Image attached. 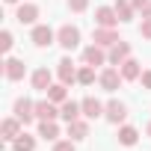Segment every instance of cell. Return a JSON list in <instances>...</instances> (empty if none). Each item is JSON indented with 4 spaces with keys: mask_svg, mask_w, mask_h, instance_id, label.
I'll return each instance as SVG.
<instances>
[{
    "mask_svg": "<svg viewBox=\"0 0 151 151\" xmlns=\"http://www.w3.org/2000/svg\"><path fill=\"white\" fill-rule=\"evenodd\" d=\"M56 45L65 47V50H74V47L80 45V30L74 27V24H62L56 30Z\"/></svg>",
    "mask_w": 151,
    "mask_h": 151,
    "instance_id": "1",
    "label": "cell"
},
{
    "mask_svg": "<svg viewBox=\"0 0 151 151\" xmlns=\"http://www.w3.org/2000/svg\"><path fill=\"white\" fill-rule=\"evenodd\" d=\"M12 113H15V119H21V124L27 127V124L36 119V104H33L30 98H18L15 107H12Z\"/></svg>",
    "mask_w": 151,
    "mask_h": 151,
    "instance_id": "2",
    "label": "cell"
},
{
    "mask_svg": "<svg viewBox=\"0 0 151 151\" xmlns=\"http://www.w3.org/2000/svg\"><path fill=\"white\" fill-rule=\"evenodd\" d=\"M122 80H124V77H122L119 68H104V71L98 74V83H101L104 92H116V89L122 86Z\"/></svg>",
    "mask_w": 151,
    "mask_h": 151,
    "instance_id": "3",
    "label": "cell"
},
{
    "mask_svg": "<svg viewBox=\"0 0 151 151\" xmlns=\"http://www.w3.org/2000/svg\"><path fill=\"white\" fill-rule=\"evenodd\" d=\"M30 39H33V45H36V47H50V45L56 42V33H53L47 24H36Z\"/></svg>",
    "mask_w": 151,
    "mask_h": 151,
    "instance_id": "4",
    "label": "cell"
},
{
    "mask_svg": "<svg viewBox=\"0 0 151 151\" xmlns=\"http://www.w3.org/2000/svg\"><path fill=\"white\" fill-rule=\"evenodd\" d=\"M56 74H59V83H65V86L77 83V68H74V62H71L68 56H62V59L56 62Z\"/></svg>",
    "mask_w": 151,
    "mask_h": 151,
    "instance_id": "5",
    "label": "cell"
},
{
    "mask_svg": "<svg viewBox=\"0 0 151 151\" xmlns=\"http://www.w3.org/2000/svg\"><path fill=\"white\" fill-rule=\"evenodd\" d=\"M56 116H59V107H56L50 98H45V101L36 104V119H39V122H53Z\"/></svg>",
    "mask_w": 151,
    "mask_h": 151,
    "instance_id": "6",
    "label": "cell"
},
{
    "mask_svg": "<svg viewBox=\"0 0 151 151\" xmlns=\"http://www.w3.org/2000/svg\"><path fill=\"white\" fill-rule=\"evenodd\" d=\"M95 24H98V27H116V24H119L116 9H113V6H98V9H95Z\"/></svg>",
    "mask_w": 151,
    "mask_h": 151,
    "instance_id": "7",
    "label": "cell"
},
{
    "mask_svg": "<svg viewBox=\"0 0 151 151\" xmlns=\"http://www.w3.org/2000/svg\"><path fill=\"white\" fill-rule=\"evenodd\" d=\"M92 42H95V45H101V47H113V45H116V42H122V39H119V33H116L113 27H98Z\"/></svg>",
    "mask_w": 151,
    "mask_h": 151,
    "instance_id": "8",
    "label": "cell"
},
{
    "mask_svg": "<svg viewBox=\"0 0 151 151\" xmlns=\"http://www.w3.org/2000/svg\"><path fill=\"white\" fill-rule=\"evenodd\" d=\"M107 56H110V65H122L124 59H130V45L122 39V42H116V45L110 47V53H107Z\"/></svg>",
    "mask_w": 151,
    "mask_h": 151,
    "instance_id": "9",
    "label": "cell"
},
{
    "mask_svg": "<svg viewBox=\"0 0 151 151\" xmlns=\"http://www.w3.org/2000/svg\"><path fill=\"white\" fill-rule=\"evenodd\" d=\"M107 59H110V56L104 53V47H101V45H89V47L83 50V62H86V65H92V68H95V65H104Z\"/></svg>",
    "mask_w": 151,
    "mask_h": 151,
    "instance_id": "10",
    "label": "cell"
},
{
    "mask_svg": "<svg viewBox=\"0 0 151 151\" xmlns=\"http://www.w3.org/2000/svg\"><path fill=\"white\" fill-rule=\"evenodd\" d=\"M104 116H107V122L122 124V122L127 119V107H124L122 101H110V104H107V110H104Z\"/></svg>",
    "mask_w": 151,
    "mask_h": 151,
    "instance_id": "11",
    "label": "cell"
},
{
    "mask_svg": "<svg viewBox=\"0 0 151 151\" xmlns=\"http://www.w3.org/2000/svg\"><path fill=\"white\" fill-rule=\"evenodd\" d=\"M50 86H53V74H50L47 68H36V71H33V89L47 92Z\"/></svg>",
    "mask_w": 151,
    "mask_h": 151,
    "instance_id": "12",
    "label": "cell"
},
{
    "mask_svg": "<svg viewBox=\"0 0 151 151\" xmlns=\"http://www.w3.org/2000/svg\"><path fill=\"white\" fill-rule=\"evenodd\" d=\"M3 74H6V80H21L24 77V62L21 59H15V56H9L6 62H3Z\"/></svg>",
    "mask_w": 151,
    "mask_h": 151,
    "instance_id": "13",
    "label": "cell"
},
{
    "mask_svg": "<svg viewBox=\"0 0 151 151\" xmlns=\"http://www.w3.org/2000/svg\"><path fill=\"white\" fill-rule=\"evenodd\" d=\"M0 133H3L6 142H12L15 136H21V119H15V116L3 119V124H0Z\"/></svg>",
    "mask_w": 151,
    "mask_h": 151,
    "instance_id": "14",
    "label": "cell"
},
{
    "mask_svg": "<svg viewBox=\"0 0 151 151\" xmlns=\"http://www.w3.org/2000/svg\"><path fill=\"white\" fill-rule=\"evenodd\" d=\"M15 18H18V24H36V18H39V6H36V3H21L18 12H15Z\"/></svg>",
    "mask_w": 151,
    "mask_h": 151,
    "instance_id": "15",
    "label": "cell"
},
{
    "mask_svg": "<svg viewBox=\"0 0 151 151\" xmlns=\"http://www.w3.org/2000/svg\"><path fill=\"white\" fill-rule=\"evenodd\" d=\"M80 107H83V116H86V119H98V116H104V110H107V107H104L98 98H92V95H89V98H83V101H80Z\"/></svg>",
    "mask_w": 151,
    "mask_h": 151,
    "instance_id": "16",
    "label": "cell"
},
{
    "mask_svg": "<svg viewBox=\"0 0 151 151\" xmlns=\"http://www.w3.org/2000/svg\"><path fill=\"white\" fill-rule=\"evenodd\" d=\"M68 136H71L74 142L86 139V136H89V122H83V119H74V122H68Z\"/></svg>",
    "mask_w": 151,
    "mask_h": 151,
    "instance_id": "17",
    "label": "cell"
},
{
    "mask_svg": "<svg viewBox=\"0 0 151 151\" xmlns=\"http://www.w3.org/2000/svg\"><path fill=\"white\" fill-rule=\"evenodd\" d=\"M59 116H62L65 122H74V119L83 116V107H80L77 101H62V104H59Z\"/></svg>",
    "mask_w": 151,
    "mask_h": 151,
    "instance_id": "18",
    "label": "cell"
},
{
    "mask_svg": "<svg viewBox=\"0 0 151 151\" xmlns=\"http://www.w3.org/2000/svg\"><path fill=\"white\" fill-rule=\"evenodd\" d=\"M119 71H122V77H124V80H139V77H142V68H139L136 59H124Z\"/></svg>",
    "mask_w": 151,
    "mask_h": 151,
    "instance_id": "19",
    "label": "cell"
},
{
    "mask_svg": "<svg viewBox=\"0 0 151 151\" xmlns=\"http://www.w3.org/2000/svg\"><path fill=\"white\" fill-rule=\"evenodd\" d=\"M136 139H139V130L136 127H130V124H122L119 127V145H136Z\"/></svg>",
    "mask_w": 151,
    "mask_h": 151,
    "instance_id": "20",
    "label": "cell"
},
{
    "mask_svg": "<svg viewBox=\"0 0 151 151\" xmlns=\"http://www.w3.org/2000/svg\"><path fill=\"white\" fill-rule=\"evenodd\" d=\"M33 148H36V136H30L24 130H21V136L12 139V151H33Z\"/></svg>",
    "mask_w": 151,
    "mask_h": 151,
    "instance_id": "21",
    "label": "cell"
},
{
    "mask_svg": "<svg viewBox=\"0 0 151 151\" xmlns=\"http://www.w3.org/2000/svg\"><path fill=\"white\" fill-rule=\"evenodd\" d=\"M39 136H42V139H47V142H56V136H59L56 122H39Z\"/></svg>",
    "mask_w": 151,
    "mask_h": 151,
    "instance_id": "22",
    "label": "cell"
},
{
    "mask_svg": "<svg viewBox=\"0 0 151 151\" xmlns=\"http://www.w3.org/2000/svg\"><path fill=\"white\" fill-rule=\"evenodd\" d=\"M113 9H116L119 21H130V18H133V12H136L130 0H116V6H113Z\"/></svg>",
    "mask_w": 151,
    "mask_h": 151,
    "instance_id": "23",
    "label": "cell"
},
{
    "mask_svg": "<svg viewBox=\"0 0 151 151\" xmlns=\"http://www.w3.org/2000/svg\"><path fill=\"white\" fill-rule=\"evenodd\" d=\"M68 86L65 83H53L50 89H47V98L53 101V104H62V101H68V92H65Z\"/></svg>",
    "mask_w": 151,
    "mask_h": 151,
    "instance_id": "24",
    "label": "cell"
},
{
    "mask_svg": "<svg viewBox=\"0 0 151 151\" xmlns=\"http://www.w3.org/2000/svg\"><path fill=\"white\" fill-rule=\"evenodd\" d=\"M77 83H83V86H92V83H95V68H92V65L83 62V65L77 68Z\"/></svg>",
    "mask_w": 151,
    "mask_h": 151,
    "instance_id": "25",
    "label": "cell"
},
{
    "mask_svg": "<svg viewBox=\"0 0 151 151\" xmlns=\"http://www.w3.org/2000/svg\"><path fill=\"white\" fill-rule=\"evenodd\" d=\"M0 50H3V53H9V50H12V33H9V30L0 33Z\"/></svg>",
    "mask_w": 151,
    "mask_h": 151,
    "instance_id": "26",
    "label": "cell"
},
{
    "mask_svg": "<svg viewBox=\"0 0 151 151\" xmlns=\"http://www.w3.org/2000/svg\"><path fill=\"white\" fill-rule=\"evenodd\" d=\"M86 6H89V0H68L71 12H86Z\"/></svg>",
    "mask_w": 151,
    "mask_h": 151,
    "instance_id": "27",
    "label": "cell"
},
{
    "mask_svg": "<svg viewBox=\"0 0 151 151\" xmlns=\"http://www.w3.org/2000/svg\"><path fill=\"white\" fill-rule=\"evenodd\" d=\"M53 151H74V139H62V142H53Z\"/></svg>",
    "mask_w": 151,
    "mask_h": 151,
    "instance_id": "28",
    "label": "cell"
},
{
    "mask_svg": "<svg viewBox=\"0 0 151 151\" xmlns=\"http://www.w3.org/2000/svg\"><path fill=\"white\" fill-rule=\"evenodd\" d=\"M142 39H151V18H142V27H139Z\"/></svg>",
    "mask_w": 151,
    "mask_h": 151,
    "instance_id": "29",
    "label": "cell"
},
{
    "mask_svg": "<svg viewBox=\"0 0 151 151\" xmlns=\"http://www.w3.org/2000/svg\"><path fill=\"white\" fill-rule=\"evenodd\" d=\"M139 80H142V89H151V71H142Z\"/></svg>",
    "mask_w": 151,
    "mask_h": 151,
    "instance_id": "30",
    "label": "cell"
},
{
    "mask_svg": "<svg viewBox=\"0 0 151 151\" xmlns=\"http://www.w3.org/2000/svg\"><path fill=\"white\" fill-rule=\"evenodd\" d=\"M130 3H133V9H139V12H142V9L148 6V0H130Z\"/></svg>",
    "mask_w": 151,
    "mask_h": 151,
    "instance_id": "31",
    "label": "cell"
},
{
    "mask_svg": "<svg viewBox=\"0 0 151 151\" xmlns=\"http://www.w3.org/2000/svg\"><path fill=\"white\" fill-rule=\"evenodd\" d=\"M142 18H151V0H148V6L142 9Z\"/></svg>",
    "mask_w": 151,
    "mask_h": 151,
    "instance_id": "32",
    "label": "cell"
},
{
    "mask_svg": "<svg viewBox=\"0 0 151 151\" xmlns=\"http://www.w3.org/2000/svg\"><path fill=\"white\" fill-rule=\"evenodd\" d=\"M145 133H148V136H151V122H148V124H145Z\"/></svg>",
    "mask_w": 151,
    "mask_h": 151,
    "instance_id": "33",
    "label": "cell"
},
{
    "mask_svg": "<svg viewBox=\"0 0 151 151\" xmlns=\"http://www.w3.org/2000/svg\"><path fill=\"white\" fill-rule=\"evenodd\" d=\"M6 3H18V0H6Z\"/></svg>",
    "mask_w": 151,
    "mask_h": 151,
    "instance_id": "34",
    "label": "cell"
}]
</instances>
